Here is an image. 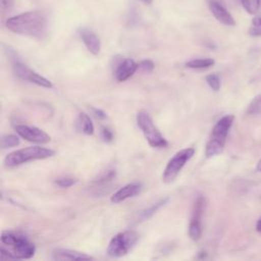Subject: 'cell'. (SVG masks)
I'll return each mask as SVG.
<instances>
[{"label":"cell","mask_w":261,"mask_h":261,"mask_svg":"<svg viewBox=\"0 0 261 261\" xmlns=\"http://www.w3.org/2000/svg\"><path fill=\"white\" fill-rule=\"evenodd\" d=\"M6 27L15 34L42 39L47 33V18L42 11H28L9 17L6 20Z\"/></svg>","instance_id":"6da1fadb"},{"label":"cell","mask_w":261,"mask_h":261,"mask_svg":"<svg viewBox=\"0 0 261 261\" xmlns=\"http://www.w3.org/2000/svg\"><path fill=\"white\" fill-rule=\"evenodd\" d=\"M2 247L0 257L6 259H29L34 256L36 247L23 234L14 231H3L1 234Z\"/></svg>","instance_id":"7a4b0ae2"},{"label":"cell","mask_w":261,"mask_h":261,"mask_svg":"<svg viewBox=\"0 0 261 261\" xmlns=\"http://www.w3.org/2000/svg\"><path fill=\"white\" fill-rule=\"evenodd\" d=\"M233 119H234V116L231 114H228L221 117L215 123L205 148V155L207 158H211L216 155H219L223 151L226 137L232 125Z\"/></svg>","instance_id":"3957f363"},{"label":"cell","mask_w":261,"mask_h":261,"mask_svg":"<svg viewBox=\"0 0 261 261\" xmlns=\"http://www.w3.org/2000/svg\"><path fill=\"white\" fill-rule=\"evenodd\" d=\"M55 154V151L40 146L27 147L9 153L4 159V165L6 167H15L23 163L33 161V160H42L49 157H52Z\"/></svg>","instance_id":"277c9868"},{"label":"cell","mask_w":261,"mask_h":261,"mask_svg":"<svg viewBox=\"0 0 261 261\" xmlns=\"http://www.w3.org/2000/svg\"><path fill=\"white\" fill-rule=\"evenodd\" d=\"M139 240L138 232L134 230H124L115 234L107 247V254L112 258H118L126 255Z\"/></svg>","instance_id":"5b68a950"},{"label":"cell","mask_w":261,"mask_h":261,"mask_svg":"<svg viewBox=\"0 0 261 261\" xmlns=\"http://www.w3.org/2000/svg\"><path fill=\"white\" fill-rule=\"evenodd\" d=\"M137 123L141 128L142 133L144 134L145 139L147 140V142L151 147H154V148L167 147L168 145L167 141L164 139V137L161 135L158 128L155 126L152 118L147 112L141 111L138 113Z\"/></svg>","instance_id":"8992f818"},{"label":"cell","mask_w":261,"mask_h":261,"mask_svg":"<svg viewBox=\"0 0 261 261\" xmlns=\"http://www.w3.org/2000/svg\"><path fill=\"white\" fill-rule=\"evenodd\" d=\"M194 148H186L176 152L165 166V169L162 174V180L165 184L172 182L177 176V174L180 172L182 167L186 165V163L194 156Z\"/></svg>","instance_id":"52a82bcc"},{"label":"cell","mask_w":261,"mask_h":261,"mask_svg":"<svg viewBox=\"0 0 261 261\" xmlns=\"http://www.w3.org/2000/svg\"><path fill=\"white\" fill-rule=\"evenodd\" d=\"M205 204H206L205 198L203 196H198L193 206L192 217L189 225V236L194 241L199 240L202 234L201 219L205 209Z\"/></svg>","instance_id":"ba28073f"},{"label":"cell","mask_w":261,"mask_h":261,"mask_svg":"<svg viewBox=\"0 0 261 261\" xmlns=\"http://www.w3.org/2000/svg\"><path fill=\"white\" fill-rule=\"evenodd\" d=\"M13 71H14L15 75L22 81H27V82L36 84L43 88L51 89L53 87L52 83L49 80H47L46 77L37 73L36 71L32 70L31 68H29L27 65L22 64L21 62L16 61L13 63Z\"/></svg>","instance_id":"9c48e42d"},{"label":"cell","mask_w":261,"mask_h":261,"mask_svg":"<svg viewBox=\"0 0 261 261\" xmlns=\"http://www.w3.org/2000/svg\"><path fill=\"white\" fill-rule=\"evenodd\" d=\"M16 134L24 139L25 141L36 143V144H46L50 142V136L44 130L36 126H31L27 124H17L14 126Z\"/></svg>","instance_id":"30bf717a"},{"label":"cell","mask_w":261,"mask_h":261,"mask_svg":"<svg viewBox=\"0 0 261 261\" xmlns=\"http://www.w3.org/2000/svg\"><path fill=\"white\" fill-rule=\"evenodd\" d=\"M209 8L212 12L213 16L221 23L225 25L232 27L236 24V21L228 10L217 0H210L209 1Z\"/></svg>","instance_id":"8fae6325"},{"label":"cell","mask_w":261,"mask_h":261,"mask_svg":"<svg viewBox=\"0 0 261 261\" xmlns=\"http://www.w3.org/2000/svg\"><path fill=\"white\" fill-rule=\"evenodd\" d=\"M80 36L87 47V49L94 55L99 54L101 49V42L98 36L90 29L83 28L80 30Z\"/></svg>","instance_id":"7c38bea8"},{"label":"cell","mask_w":261,"mask_h":261,"mask_svg":"<svg viewBox=\"0 0 261 261\" xmlns=\"http://www.w3.org/2000/svg\"><path fill=\"white\" fill-rule=\"evenodd\" d=\"M141 187H142L141 184H138V182L128 184V185L120 188L117 192H115L111 196L110 200L112 203H120V202L139 194L141 191Z\"/></svg>","instance_id":"4fadbf2b"},{"label":"cell","mask_w":261,"mask_h":261,"mask_svg":"<svg viewBox=\"0 0 261 261\" xmlns=\"http://www.w3.org/2000/svg\"><path fill=\"white\" fill-rule=\"evenodd\" d=\"M138 69V63H136L133 59L126 58L122 60L115 71V76L118 82H124L129 79Z\"/></svg>","instance_id":"5bb4252c"},{"label":"cell","mask_w":261,"mask_h":261,"mask_svg":"<svg viewBox=\"0 0 261 261\" xmlns=\"http://www.w3.org/2000/svg\"><path fill=\"white\" fill-rule=\"evenodd\" d=\"M52 259L54 260H89L93 259L86 253L72 251L68 249H57L52 253Z\"/></svg>","instance_id":"9a60e30c"},{"label":"cell","mask_w":261,"mask_h":261,"mask_svg":"<svg viewBox=\"0 0 261 261\" xmlns=\"http://www.w3.org/2000/svg\"><path fill=\"white\" fill-rule=\"evenodd\" d=\"M77 126L79 129L85 135H93L94 134V124L90 118V116L84 112L79 114L77 117Z\"/></svg>","instance_id":"2e32d148"},{"label":"cell","mask_w":261,"mask_h":261,"mask_svg":"<svg viewBox=\"0 0 261 261\" xmlns=\"http://www.w3.org/2000/svg\"><path fill=\"white\" fill-rule=\"evenodd\" d=\"M214 59L212 58H198L190 60L186 63V66L189 68H195V69H201V68H207L214 64Z\"/></svg>","instance_id":"e0dca14e"},{"label":"cell","mask_w":261,"mask_h":261,"mask_svg":"<svg viewBox=\"0 0 261 261\" xmlns=\"http://www.w3.org/2000/svg\"><path fill=\"white\" fill-rule=\"evenodd\" d=\"M168 200H169L168 197H166V198H164V199H161L159 202L153 204L152 206H150L149 208H147L146 210H144V211L142 212V218H143V219H148L149 217H151V216H152L154 213H156L162 206H164V205L167 203Z\"/></svg>","instance_id":"ac0fdd59"},{"label":"cell","mask_w":261,"mask_h":261,"mask_svg":"<svg viewBox=\"0 0 261 261\" xmlns=\"http://www.w3.org/2000/svg\"><path fill=\"white\" fill-rule=\"evenodd\" d=\"M115 175H116V171H115V170H113V169L107 170V171H105L104 173H102L97 179H95L93 184L95 185V187L103 186V185H105V184L111 181V180L115 177Z\"/></svg>","instance_id":"d6986e66"},{"label":"cell","mask_w":261,"mask_h":261,"mask_svg":"<svg viewBox=\"0 0 261 261\" xmlns=\"http://www.w3.org/2000/svg\"><path fill=\"white\" fill-rule=\"evenodd\" d=\"M261 112V95H257L253 98V100L248 105L247 113L254 115Z\"/></svg>","instance_id":"ffe728a7"},{"label":"cell","mask_w":261,"mask_h":261,"mask_svg":"<svg viewBox=\"0 0 261 261\" xmlns=\"http://www.w3.org/2000/svg\"><path fill=\"white\" fill-rule=\"evenodd\" d=\"M19 144V139L15 135H5L1 138V147L3 149L17 146Z\"/></svg>","instance_id":"44dd1931"},{"label":"cell","mask_w":261,"mask_h":261,"mask_svg":"<svg viewBox=\"0 0 261 261\" xmlns=\"http://www.w3.org/2000/svg\"><path fill=\"white\" fill-rule=\"evenodd\" d=\"M243 7L250 14H255L258 11L260 0H241Z\"/></svg>","instance_id":"7402d4cb"},{"label":"cell","mask_w":261,"mask_h":261,"mask_svg":"<svg viewBox=\"0 0 261 261\" xmlns=\"http://www.w3.org/2000/svg\"><path fill=\"white\" fill-rule=\"evenodd\" d=\"M249 34L253 37L261 36V16H256L252 20V25L249 29Z\"/></svg>","instance_id":"603a6c76"},{"label":"cell","mask_w":261,"mask_h":261,"mask_svg":"<svg viewBox=\"0 0 261 261\" xmlns=\"http://www.w3.org/2000/svg\"><path fill=\"white\" fill-rule=\"evenodd\" d=\"M206 82L213 91H218L220 89V77L218 74L216 73L208 74L206 76Z\"/></svg>","instance_id":"cb8c5ba5"},{"label":"cell","mask_w":261,"mask_h":261,"mask_svg":"<svg viewBox=\"0 0 261 261\" xmlns=\"http://www.w3.org/2000/svg\"><path fill=\"white\" fill-rule=\"evenodd\" d=\"M77 179L75 178H72V177H59V178H56L55 180V184L61 188H69L71 186H73L74 184H76Z\"/></svg>","instance_id":"d4e9b609"},{"label":"cell","mask_w":261,"mask_h":261,"mask_svg":"<svg viewBox=\"0 0 261 261\" xmlns=\"http://www.w3.org/2000/svg\"><path fill=\"white\" fill-rule=\"evenodd\" d=\"M138 69H141L142 71H145V72H152L154 69V63L149 59L142 60L141 62L138 63Z\"/></svg>","instance_id":"484cf974"},{"label":"cell","mask_w":261,"mask_h":261,"mask_svg":"<svg viewBox=\"0 0 261 261\" xmlns=\"http://www.w3.org/2000/svg\"><path fill=\"white\" fill-rule=\"evenodd\" d=\"M100 136H101V139L106 142V143H110L112 142L113 140V133L110 128L106 127V126H103L101 127V130H100Z\"/></svg>","instance_id":"4316f807"},{"label":"cell","mask_w":261,"mask_h":261,"mask_svg":"<svg viewBox=\"0 0 261 261\" xmlns=\"http://www.w3.org/2000/svg\"><path fill=\"white\" fill-rule=\"evenodd\" d=\"M2 10H9L13 5V0H0Z\"/></svg>","instance_id":"83f0119b"},{"label":"cell","mask_w":261,"mask_h":261,"mask_svg":"<svg viewBox=\"0 0 261 261\" xmlns=\"http://www.w3.org/2000/svg\"><path fill=\"white\" fill-rule=\"evenodd\" d=\"M92 111H93V114H94L97 118H99V119H104V118H106V114H105L104 111H102V110H100V109H97V108H94V107H92Z\"/></svg>","instance_id":"f1b7e54d"},{"label":"cell","mask_w":261,"mask_h":261,"mask_svg":"<svg viewBox=\"0 0 261 261\" xmlns=\"http://www.w3.org/2000/svg\"><path fill=\"white\" fill-rule=\"evenodd\" d=\"M256 230L261 232V217L257 220V223H256Z\"/></svg>","instance_id":"f546056e"},{"label":"cell","mask_w":261,"mask_h":261,"mask_svg":"<svg viewBox=\"0 0 261 261\" xmlns=\"http://www.w3.org/2000/svg\"><path fill=\"white\" fill-rule=\"evenodd\" d=\"M256 170L259 171V172H261V159L258 161V163H257V165H256Z\"/></svg>","instance_id":"4dcf8cb0"},{"label":"cell","mask_w":261,"mask_h":261,"mask_svg":"<svg viewBox=\"0 0 261 261\" xmlns=\"http://www.w3.org/2000/svg\"><path fill=\"white\" fill-rule=\"evenodd\" d=\"M142 1H144V2H145V3H148V4H149V3H151V2H152V0H142Z\"/></svg>","instance_id":"1f68e13d"},{"label":"cell","mask_w":261,"mask_h":261,"mask_svg":"<svg viewBox=\"0 0 261 261\" xmlns=\"http://www.w3.org/2000/svg\"><path fill=\"white\" fill-rule=\"evenodd\" d=\"M260 5H261V0H260Z\"/></svg>","instance_id":"d6a6232c"}]
</instances>
